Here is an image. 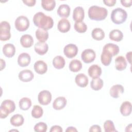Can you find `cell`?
I'll return each mask as SVG.
<instances>
[{"label":"cell","instance_id":"1","mask_svg":"<svg viewBox=\"0 0 132 132\" xmlns=\"http://www.w3.org/2000/svg\"><path fill=\"white\" fill-rule=\"evenodd\" d=\"M33 22L36 26L47 30L52 28L54 25L53 19L42 12H38L35 14L33 16Z\"/></svg>","mask_w":132,"mask_h":132},{"label":"cell","instance_id":"2","mask_svg":"<svg viewBox=\"0 0 132 132\" xmlns=\"http://www.w3.org/2000/svg\"><path fill=\"white\" fill-rule=\"evenodd\" d=\"M88 12L89 18L95 21L103 20L108 15V10L106 8L96 5L90 7Z\"/></svg>","mask_w":132,"mask_h":132},{"label":"cell","instance_id":"3","mask_svg":"<svg viewBox=\"0 0 132 132\" xmlns=\"http://www.w3.org/2000/svg\"><path fill=\"white\" fill-rule=\"evenodd\" d=\"M127 17L126 11L121 8H117L113 9L111 13L110 19L116 24H121L125 22Z\"/></svg>","mask_w":132,"mask_h":132},{"label":"cell","instance_id":"4","mask_svg":"<svg viewBox=\"0 0 132 132\" xmlns=\"http://www.w3.org/2000/svg\"><path fill=\"white\" fill-rule=\"evenodd\" d=\"M30 22L28 19L24 15L18 16L15 20L14 25L15 28L20 31H24L29 27Z\"/></svg>","mask_w":132,"mask_h":132},{"label":"cell","instance_id":"5","mask_svg":"<svg viewBox=\"0 0 132 132\" xmlns=\"http://www.w3.org/2000/svg\"><path fill=\"white\" fill-rule=\"evenodd\" d=\"M11 37L10 25L7 21H2L0 23V40L7 41Z\"/></svg>","mask_w":132,"mask_h":132},{"label":"cell","instance_id":"6","mask_svg":"<svg viewBox=\"0 0 132 132\" xmlns=\"http://www.w3.org/2000/svg\"><path fill=\"white\" fill-rule=\"evenodd\" d=\"M96 57V54L94 51L91 48H87L82 51L81 54V58L84 62L90 63L93 62Z\"/></svg>","mask_w":132,"mask_h":132},{"label":"cell","instance_id":"7","mask_svg":"<svg viewBox=\"0 0 132 132\" xmlns=\"http://www.w3.org/2000/svg\"><path fill=\"white\" fill-rule=\"evenodd\" d=\"M38 100L40 104L47 105L52 101V94L48 90H42L38 94Z\"/></svg>","mask_w":132,"mask_h":132},{"label":"cell","instance_id":"8","mask_svg":"<svg viewBox=\"0 0 132 132\" xmlns=\"http://www.w3.org/2000/svg\"><path fill=\"white\" fill-rule=\"evenodd\" d=\"M78 51L77 46L72 43L67 44L63 48L64 54L68 58H72L75 57L77 54Z\"/></svg>","mask_w":132,"mask_h":132},{"label":"cell","instance_id":"9","mask_svg":"<svg viewBox=\"0 0 132 132\" xmlns=\"http://www.w3.org/2000/svg\"><path fill=\"white\" fill-rule=\"evenodd\" d=\"M15 109V105L14 101L10 100L3 101L0 106V110H3L8 113L13 112Z\"/></svg>","mask_w":132,"mask_h":132},{"label":"cell","instance_id":"10","mask_svg":"<svg viewBox=\"0 0 132 132\" xmlns=\"http://www.w3.org/2000/svg\"><path fill=\"white\" fill-rule=\"evenodd\" d=\"M19 78L23 82H28L32 80L34 77L32 72L28 69L23 70L19 72L18 75Z\"/></svg>","mask_w":132,"mask_h":132},{"label":"cell","instance_id":"11","mask_svg":"<svg viewBox=\"0 0 132 132\" xmlns=\"http://www.w3.org/2000/svg\"><path fill=\"white\" fill-rule=\"evenodd\" d=\"M31 61L30 56L27 53H22L20 54L18 57L17 62L18 64L21 67L28 66Z\"/></svg>","mask_w":132,"mask_h":132},{"label":"cell","instance_id":"12","mask_svg":"<svg viewBox=\"0 0 132 132\" xmlns=\"http://www.w3.org/2000/svg\"><path fill=\"white\" fill-rule=\"evenodd\" d=\"M124 91V87L120 84H117L112 86L109 90V93L111 97L114 98H118Z\"/></svg>","mask_w":132,"mask_h":132},{"label":"cell","instance_id":"13","mask_svg":"<svg viewBox=\"0 0 132 132\" xmlns=\"http://www.w3.org/2000/svg\"><path fill=\"white\" fill-rule=\"evenodd\" d=\"M34 68L36 73L42 75L46 72L47 70V65L43 60H38L35 63Z\"/></svg>","mask_w":132,"mask_h":132},{"label":"cell","instance_id":"14","mask_svg":"<svg viewBox=\"0 0 132 132\" xmlns=\"http://www.w3.org/2000/svg\"><path fill=\"white\" fill-rule=\"evenodd\" d=\"M75 81L78 87L85 88L88 85L89 80L88 78L85 74L79 73L75 76Z\"/></svg>","mask_w":132,"mask_h":132},{"label":"cell","instance_id":"15","mask_svg":"<svg viewBox=\"0 0 132 132\" xmlns=\"http://www.w3.org/2000/svg\"><path fill=\"white\" fill-rule=\"evenodd\" d=\"M35 52L40 55H43L47 53L48 50V45L46 42H38L34 45Z\"/></svg>","mask_w":132,"mask_h":132},{"label":"cell","instance_id":"16","mask_svg":"<svg viewBox=\"0 0 132 132\" xmlns=\"http://www.w3.org/2000/svg\"><path fill=\"white\" fill-rule=\"evenodd\" d=\"M85 17V11L81 6H77L73 10V19L75 22L82 21Z\"/></svg>","mask_w":132,"mask_h":132},{"label":"cell","instance_id":"17","mask_svg":"<svg viewBox=\"0 0 132 132\" xmlns=\"http://www.w3.org/2000/svg\"><path fill=\"white\" fill-rule=\"evenodd\" d=\"M70 28L71 24L68 19L63 18L59 21L57 25V28L59 31L62 33H65L69 31Z\"/></svg>","mask_w":132,"mask_h":132},{"label":"cell","instance_id":"18","mask_svg":"<svg viewBox=\"0 0 132 132\" xmlns=\"http://www.w3.org/2000/svg\"><path fill=\"white\" fill-rule=\"evenodd\" d=\"M67 101L64 96H59L55 99L53 103V107L55 110H61L64 108Z\"/></svg>","mask_w":132,"mask_h":132},{"label":"cell","instance_id":"19","mask_svg":"<svg viewBox=\"0 0 132 132\" xmlns=\"http://www.w3.org/2000/svg\"><path fill=\"white\" fill-rule=\"evenodd\" d=\"M102 69L97 64L91 65L88 70L89 76L92 78L100 77L102 74Z\"/></svg>","mask_w":132,"mask_h":132},{"label":"cell","instance_id":"20","mask_svg":"<svg viewBox=\"0 0 132 132\" xmlns=\"http://www.w3.org/2000/svg\"><path fill=\"white\" fill-rule=\"evenodd\" d=\"M20 43L24 47H30L33 45L34 43L33 38L29 34L23 35L20 38Z\"/></svg>","mask_w":132,"mask_h":132},{"label":"cell","instance_id":"21","mask_svg":"<svg viewBox=\"0 0 132 132\" xmlns=\"http://www.w3.org/2000/svg\"><path fill=\"white\" fill-rule=\"evenodd\" d=\"M3 53L6 57L11 58L15 54V47L14 45L11 43H7L3 47Z\"/></svg>","mask_w":132,"mask_h":132},{"label":"cell","instance_id":"22","mask_svg":"<svg viewBox=\"0 0 132 132\" xmlns=\"http://www.w3.org/2000/svg\"><path fill=\"white\" fill-rule=\"evenodd\" d=\"M71 9L67 4L60 5L57 9V12L58 15L61 18H68L70 14Z\"/></svg>","mask_w":132,"mask_h":132},{"label":"cell","instance_id":"23","mask_svg":"<svg viewBox=\"0 0 132 132\" xmlns=\"http://www.w3.org/2000/svg\"><path fill=\"white\" fill-rule=\"evenodd\" d=\"M103 50L106 51L107 52L109 53L112 56H114L118 54L119 52V47L117 44L109 43L107 44H106L103 47Z\"/></svg>","mask_w":132,"mask_h":132},{"label":"cell","instance_id":"24","mask_svg":"<svg viewBox=\"0 0 132 132\" xmlns=\"http://www.w3.org/2000/svg\"><path fill=\"white\" fill-rule=\"evenodd\" d=\"M127 62L123 56H119L115 59V67L118 71H123L126 68Z\"/></svg>","mask_w":132,"mask_h":132},{"label":"cell","instance_id":"25","mask_svg":"<svg viewBox=\"0 0 132 132\" xmlns=\"http://www.w3.org/2000/svg\"><path fill=\"white\" fill-rule=\"evenodd\" d=\"M131 103L129 101H125L122 103L120 106V112L124 117L128 116L131 112Z\"/></svg>","mask_w":132,"mask_h":132},{"label":"cell","instance_id":"26","mask_svg":"<svg viewBox=\"0 0 132 132\" xmlns=\"http://www.w3.org/2000/svg\"><path fill=\"white\" fill-rule=\"evenodd\" d=\"M36 37L40 41L45 42L48 38V32L47 30L39 28L36 31Z\"/></svg>","mask_w":132,"mask_h":132},{"label":"cell","instance_id":"27","mask_svg":"<svg viewBox=\"0 0 132 132\" xmlns=\"http://www.w3.org/2000/svg\"><path fill=\"white\" fill-rule=\"evenodd\" d=\"M24 122V117L20 114H15L12 116L10 119V122L14 126L18 127L22 125Z\"/></svg>","mask_w":132,"mask_h":132},{"label":"cell","instance_id":"28","mask_svg":"<svg viewBox=\"0 0 132 132\" xmlns=\"http://www.w3.org/2000/svg\"><path fill=\"white\" fill-rule=\"evenodd\" d=\"M109 37L110 40L116 42L121 41L123 38L122 32L119 29H113L110 31Z\"/></svg>","mask_w":132,"mask_h":132},{"label":"cell","instance_id":"29","mask_svg":"<svg viewBox=\"0 0 132 132\" xmlns=\"http://www.w3.org/2000/svg\"><path fill=\"white\" fill-rule=\"evenodd\" d=\"M103 80L99 77L93 78L90 82L91 88L95 91H97L101 89L103 87Z\"/></svg>","mask_w":132,"mask_h":132},{"label":"cell","instance_id":"30","mask_svg":"<svg viewBox=\"0 0 132 132\" xmlns=\"http://www.w3.org/2000/svg\"><path fill=\"white\" fill-rule=\"evenodd\" d=\"M65 61L63 57L58 55L55 57L53 60V65L57 69H61L64 68Z\"/></svg>","mask_w":132,"mask_h":132},{"label":"cell","instance_id":"31","mask_svg":"<svg viewBox=\"0 0 132 132\" xmlns=\"http://www.w3.org/2000/svg\"><path fill=\"white\" fill-rule=\"evenodd\" d=\"M91 36L93 39L95 40L100 41L105 37V32L101 28H95L91 32Z\"/></svg>","mask_w":132,"mask_h":132},{"label":"cell","instance_id":"32","mask_svg":"<svg viewBox=\"0 0 132 132\" xmlns=\"http://www.w3.org/2000/svg\"><path fill=\"white\" fill-rule=\"evenodd\" d=\"M112 56L109 53L106 51L103 50L101 56V60L102 63L105 66L109 65L112 60Z\"/></svg>","mask_w":132,"mask_h":132},{"label":"cell","instance_id":"33","mask_svg":"<svg viewBox=\"0 0 132 132\" xmlns=\"http://www.w3.org/2000/svg\"><path fill=\"white\" fill-rule=\"evenodd\" d=\"M81 68L82 63L79 60L73 59L69 63V69L73 72H78L81 69Z\"/></svg>","mask_w":132,"mask_h":132},{"label":"cell","instance_id":"34","mask_svg":"<svg viewBox=\"0 0 132 132\" xmlns=\"http://www.w3.org/2000/svg\"><path fill=\"white\" fill-rule=\"evenodd\" d=\"M31 101L28 97H24L22 98L19 103V107L22 110H28L31 106Z\"/></svg>","mask_w":132,"mask_h":132},{"label":"cell","instance_id":"35","mask_svg":"<svg viewBox=\"0 0 132 132\" xmlns=\"http://www.w3.org/2000/svg\"><path fill=\"white\" fill-rule=\"evenodd\" d=\"M41 5L44 10L52 11L56 6V2L54 0H42Z\"/></svg>","mask_w":132,"mask_h":132},{"label":"cell","instance_id":"36","mask_svg":"<svg viewBox=\"0 0 132 132\" xmlns=\"http://www.w3.org/2000/svg\"><path fill=\"white\" fill-rule=\"evenodd\" d=\"M43 113V110L42 108L38 105L34 106L31 110V116L32 117L38 119L41 118Z\"/></svg>","mask_w":132,"mask_h":132},{"label":"cell","instance_id":"37","mask_svg":"<svg viewBox=\"0 0 132 132\" xmlns=\"http://www.w3.org/2000/svg\"><path fill=\"white\" fill-rule=\"evenodd\" d=\"M74 29L79 33L85 32L87 30V26L86 23L82 21L75 22L74 25Z\"/></svg>","mask_w":132,"mask_h":132},{"label":"cell","instance_id":"38","mask_svg":"<svg viewBox=\"0 0 132 132\" xmlns=\"http://www.w3.org/2000/svg\"><path fill=\"white\" fill-rule=\"evenodd\" d=\"M104 128L105 132L117 131L113 122L111 120H106L104 123Z\"/></svg>","mask_w":132,"mask_h":132},{"label":"cell","instance_id":"39","mask_svg":"<svg viewBox=\"0 0 132 132\" xmlns=\"http://www.w3.org/2000/svg\"><path fill=\"white\" fill-rule=\"evenodd\" d=\"M47 129V126L44 122H40L34 126V130L37 132H45Z\"/></svg>","mask_w":132,"mask_h":132},{"label":"cell","instance_id":"40","mask_svg":"<svg viewBox=\"0 0 132 132\" xmlns=\"http://www.w3.org/2000/svg\"><path fill=\"white\" fill-rule=\"evenodd\" d=\"M63 130L61 127L59 125H54L52 126L51 128L50 131L51 132H62Z\"/></svg>","mask_w":132,"mask_h":132},{"label":"cell","instance_id":"41","mask_svg":"<svg viewBox=\"0 0 132 132\" xmlns=\"http://www.w3.org/2000/svg\"><path fill=\"white\" fill-rule=\"evenodd\" d=\"M90 132H95V131H102L101 128L98 125H93L90 127L89 129Z\"/></svg>","mask_w":132,"mask_h":132},{"label":"cell","instance_id":"42","mask_svg":"<svg viewBox=\"0 0 132 132\" xmlns=\"http://www.w3.org/2000/svg\"><path fill=\"white\" fill-rule=\"evenodd\" d=\"M117 2L116 0H105L103 1V3L106 5V6H109V7H112L114 6Z\"/></svg>","mask_w":132,"mask_h":132},{"label":"cell","instance_id":"43","mask_svg":"<svg viewBox=\"0 0 132 132\" xmlns=\"http://www.w3.org/2000/svg\"><path fill=\"white\" fill-rule=\"evenodd\" d=\"M121 3L125 7H129L132 4V0H121Z\"/></svg>","mask_w":132,"mask_h":132},{"label":"cell","instance_id":"44","mask_svg":"<svg viewBox=\"0 0 132 132\" xmlns=\"http://www.w3.org/2000/svg\"><path fill=\"white\" fill-rule=\"evenodd\" d=\"M23 2L28 6H33L35 5L36 1V0H23Z\"/></svg>","mask_w":132,"mask_h":132},{"label":"cell","instance_id":"45","mask_svg":"<svg viewBox=\"0 0 132 132\" xmlns=\"http://www.w3.org/2000/svg\"><path fill=\"white\" fill-rule=\"evenodd\" d=\"M131 53L132 52L131 51L130 52H128L126 53V59L127 60H128V62L131 64Z\"/></svg>","mask_w":132,"mask_h":132},{"label":"cell","instance_id":"46","mask_svg":"<svg viewBox=\"0 0 132 132\" xmlns=\"http://www.w3.org/2000/svg\"><path fill=\"white\" fill-rule=\"evenodd\" d=\"M65 131H77V130L74 127L70 126L67 128V129L65 130Z\"/></svg>","mask_w":132,"mask_h":132},{"label":"cell","instance_id":"47","mask_svg":"<svg viewBox=\"0 0 132 132\" xmlns=\"http://www.w3.org/2000/svg\"><path fill=\"white\" fill-rule=\"evenodd\" d=\"M5 66H6L5 61L3 59H1V71H2L3 69H4L5 68Z\"/></svg>","mask_w":132,"mask_h":132}]
</instances>
